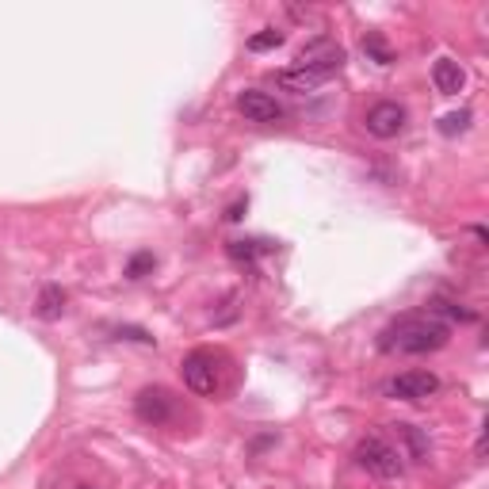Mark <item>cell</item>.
I'll list each match as a JSON object with an SVG mask.
<instances>
[{"mask_svg": "<svg viewBox=\"0 0 489 489\" xmlns=\"http://www.w3.org/2000/svg\"><path fill=\"white\" fill-rule=\"evenodd\" d=\"M451 340V325L440 322L436 313H401L379 333V348L386 356H428L440 352L443 344Z\"/></svg>", "mask_w": 489, "mask_h": 489, "instance_id": "6da1fadb", "label": "cell"}, {"mask_svg": "<svg viewBox=\"0 0 489 489\" xmlns=\"http://www.w3.org/2000/svg\"><path fill=\"white\" fill-rule=\"evenodd\" d=\"M356 467L359 470H367V474H375V478L382 482H390V478H401V470H406V459H401V451L394 448V440H386L379 433H371L356 443Z\"/></svg>", "mask_w": 489, "mask_h": 489, "instance_id": "7a4b0ae2", "label": "cell"}, {"mask_svg": "<svg viewBox=\"0 0 489 489\" xmlns=\"http://www.w3.org/2000/svg\"><path fill=\"white\" fill-rule=\"evenodd\" d=\"M340 65H344V50L333 39H313L298 50V69H310V73H318L322 81L340 73Z\"/></svg>", "mask_w": 489, "mask_h": 489, "instance_id": "3957f363", "label": "cell"}, {"mask_svg": "<svg viewBox=\"0 0 489 489\" xmlns=\"http://www.w3.org/2000/svg\"><path fill=\"white\" fill-rule=\"evenodd\" d=\"M180 375H184V386H188L192 394H199V398H210L214 390H219V364H214L210 352L184 356Z\"/></svg>", "mask_w": 489, "mask_h": 489, "instance_id": "277c9868", "label": "cell"}, {"mask_svg": "<svg viewBox=\"0 0 489 489\" xmlns=\"http://www.w3.org/2000/svg\"><path fill=\"white\" fill-rule=\"evenodd\" d=\"M134 413H138L142 425L161 428V425H168L172 416H176V398H172L165 386H142L138 398H134Z\"/></svg>", "mask_w": 489, "mask_h": 489, "instance_id": "5b68a950", "label": "cell"}, {"mask_svg": "<svg viewBox=\"0 0 489 489\" xmlns=\"http://www.w3.org/2000/svg\"><path fill=\"white\" fill-rule=\"evenodd\" d=\"M406 107L398 104V99H379V104H371L367 115H364V126H367V134H375V138H398L401 131H406Z\"/></svg>", "mask_w": 489, "mask_h": 489, "instance_id": "8992f818", "label": "cell"}, {"mask_svg": "<svg viewBox=\"0 0 489 489\" xmlns=\"http://www.w3.org/2000/svg\"><path fill=\"white\" fill-rule=\"evenodd\" d=\"M436 390H440V379L433 371H401V375H394L386 382V394L398 398V401H425Z\"/></svg>", "mask_w": 489, "mask_h": 489, "instance_id": "52a82bcc", "label": "cell"}, {"mask_svg": "<svg viewBox=\"0 0 489 489\" xmlns=\"http://www.w3.org/2000/svg\"><path fill=\"white\" fill-rule=\"evenodd\" d=\"M237 111H241L249 123H279V119H283V107L276 104V96H268V92H261V89L237 92Z\"/></svg>", "mask_w": 489, "mask_h": 489, "instance_id": "ba28073f", "label": "cell"}, {"mask_svg": "<svg viewBox=\"0 0 489 489\" xmlns=\"http://www.w3.org/2000/svg\"><path fill=\"white\" fill-rule=\"evenodd\" d=\"M394 448L409 463H428L433 459V443H428V436L416 425H394Z\"/></svg>", "mask_w": 489, "mask_h": 489, "instance_id": "9c48e42d", "label": "cell"}, {"mask_svg": "<svg viewBox=\"0 0 489 489\" xmlns=\"http://www.w3.org/2000/svg\"><path fill=\"white\" fill-rule=\"evenodd\" d=\"M433 84H436V92L440 96H459L467 89V73H463V65L451 62V57H440V62L433 65Z\"/></svg>", "mask_w": 489, "mask_h": 489, "instance_id": "30bf717a", "label": "cell"}, {"mask_svg": "<svg viewBox=\"0 0 489 489\" xmlns=\"http://www.w3.org/2000/svg\"><path fill=\"white\" fill-rule=\"evenodd\" d=\"M65 291H62V287H57V283H50V287H42V291H39V302H35V313H39V318L42 322H57V318H62V313H65Z\"/></svg>", "mask_w": 489, "mask_h": 489, "instance_id": "8fae6325", "label": "cell"}, {"mask_svg": "<svg viewBox=\"0 0 489 489\" xmlns=\"http://www.w3.org/2000/svg\"><path fill=\"white\" fill-rule=\"evenodd\" d=\"M279 84H283V89L287 92H313V89H318V84H325L318 73H310V69H283V73L276 77Z\"/></svg>", "mask_w": 489, "mask_h": 489, "instance_id": "7c38bea8", "label": "cell"}, {"mask_svg": "<svg viewBox=\"0 0 489 489\" xmlns=\"http://www.w3.org/2000/svg\"><path fill=\"white\" fill-rule=\"evenodd\" d=\"M271 249V244L268 241H229V256H234V261L237 264H253L256 261V253H268Z\"/></svg>", "mask_w": 489, "mask_h": 489, "instance_id": "4fadbf2b", "label": "cell"}, {"mask_svg": "<svg viewBox=\"0 0 489 489\" xmlns=\"http://www.w3.org/2000/svg\"><path fill=\"white\" fill-rule=\"evenodd\" d=\"M364 54H371L379 65H390L394 62V54H390V47H386V39L379 31H367L364 35Z\"/></svg>", "mask_w": 489, "mask_h": 489, "instance_id": "5bb4252c", "label": "cell"}, {"mask_svg": "<svg viewBox=\"0 0 489 489\" xmlns=\"http://www.w3.org/2000/svg\"><path fill=\"white\" fill-rule=\"evenodd\" d=\"M283 39H287V35L276 31V27H264L261 35H253V39H249V50H253V54H261V50H276V47H283Z\"/></svg>", "mask_w": 489, "mask_h": 489, "instance_id": "9a60e30c", "label": "cell"}, {"mask_svg": "<svg viewBox=\"0 0 489 489\" xmlns=\"http://www.w3.org/2000/svg\"><path fill=\"white\" fill-rule=\"evenodd\" d=\"M470 126V111H451L440 119V134H463Z\"/></svg>", "mask_w": 489, "mask_h": 489, "instance_id": "2e32d148", "label": "cell"}, {"mask_svg": "<svg viewBox=\"0 0 489 489\" xmlns=\"http://www.w3.org/2000/svg\"><path fill=\"white\" fill-rule=\"evenodd\" d=\"M150 268H157V256H153V253H138L134 261H131V268H126V276H131V279H142Z\"/></svg>", "mask_w": 489, "mask_h": 489, "instance_id": "e0dca14e", "label": "cell"}, {"mask_svg": "<svg viewBox=\"0 0 489 489\" xmlns=\"http://www.w3.org/2000/svg\"><path fill=\"white\" fill-rule=\"evenodd\" d=\"M241 210H244V203H234V207H229L226 219H229V222H237V219H241Z\"/></svg>", "mask_w": 489, "mask_h": 489, "instance_id": "ac0fdd59", "label": "cell"}]
</instances>
